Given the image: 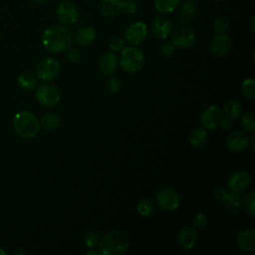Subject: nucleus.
I'll return each instance as SVG.
<instances>
[{"label":"nucleus","mask_w":255,"mask_h":255,"mask_svg":"<svg viewBox=\"0 0 255 255\" xmlns=\"http://www.w3.org/2000/svg\"><path fill=\"white\" fill-rule=\"evenodd\" d=\"M96 30L91 26H86L77 30L74 35V40L77 45L85 47L92 44L96 39Z\"/></svg>","instance_id":"obj_19"},{"label":"nucleus","mask_w":255,"mask_h":255,"mask_svg":"<svg viewBox=\"0 0 255 255\" xmlns=\"http://www.w3.org/2000/svg\"><path fill=\"white\" fill-rule=\"evenodd\" d=\"M59 72L60 64L58 60L52 57L42 59L36 67L37 78L44 82H52L58 77Z\"/></svg>","instance_id":"obj_6"},{"label":"nucleus","mask_w":255,"mask_h":255,"mask_svg":"<svg viewBox=\"0 0 255 255\" xmlns=\"http://www.w3.org/2000/svg\"><path fill=\"white\" fill-rule=\"evenodd\" d=\"M129 246L126 234L120 231H111L105 234L99 241V248L104 255H123Z\"/></svg>","instance_id":"obj_2"},{"label":"nucleus","mask_w":255,"mask_h":255,"mask_svg":"<svg viewBox=\"0 0 255 255\" xmlns=\"http://www.w3.org/2000/svg\"><path fill=\"white\" fill-rule=\"evenodd\" d=\"M151 31L157 39H166L172 32V23L166 16L158 15L151 23Z\"/></svg>","instance_id":"obj_15"},{"label":"nucleus","mask_w":255,"mask_h":255,"mask_svg":"<svg viewBox=\"0 0 255 255\" xmlns=\"http://www.w3.org/2000/svg\"><path fill=\"white\" fill-rule=\"evenodd\" d=\"M72 41V31L65 25L48 27L42 35L43 46L52 53H63L67 51L71 47Z\"/></svg>","instance_id":"obj_1"},{"label":"nucleus","mask_w":255,"mask_h":255,"mask_svg":"<svg viewBox=\"0 0 255 255\" xmlns=\"http://www.w3.org/2000/svg\"><path fill=\"white\" fill-rule=\"evenodd\" d=\"M38 4H45L48 0H35Z\"/></svg>","instance_id":"obj_44"},{"label":"nucleus","mask_w":255,"mask_h":255,"mask_svg":"<svg viewBox=\"0 0 255 255\" xmlns=\"http://www.w3.org/2000/svg\"><path fill=\"white\" fill-rule=\"evenodd\" d=\"M223 204L232 211L240 210L243 206V197L239 195V193L231 191L228 193V196L223 202Z\"/></svg>","instance_id":"obj_26"},{"label":"nucleus","mask_w":255,"mask_h":255,"mask_svg":"<svg viewBox=\"0 0 255 255\" xmlns=\"http://www.w3.org/2000/svg\"><path fill=\"white\" fill-rule=\"evenodd\" d=\"M56 16L59 22L65 26H72L76 24L79 18L77 6L71 1H62L56 10Z\"/></svg>","instance_id":"obj_7"},{"label":"nucleus","mask_w":255,"mask_h":255,"mask_svg":"<svg viewBox=\"0 0 255 255\" xmlns=\"http://www.w3.org/2000/svg\"><path fill=\"white\" fill-rule=\"evenodd\" d=\"M108 90L112 93H118L122 89V81L118 77H111L107 82Z\"/></svg>","instance_id":"obj_34"},{"label":"nucleus","mask_w":255,"mask_h":255,"mask_svg":"<svg viewBox=\"0 0 255 255\" xmlns=\"http://www.w3.org/2000/svg\"><path fill=\"white\" fill-rule=\"evenodd\" d=\"M144 54L143 52L131 45L125 47L121 51L120 65L124 71L129 74H134L140 71L144 65Z\"/></svg>","instance_id":"obj_4"},{"label":"nucleus","mask_w":255,"mask_h":255,"mask_svg":"<svg viewBox=\"0 0 255 255\" xmlns=\"http://www.w3.org/2000/svg\"><path fill=\"white\" fill-rule=\"evenodd\" d=\"M86 254H87V255H90V254H94V255H100V254H102V253H101V251H97V250L91 249V250H88V251L86 252Z\"/></svg>","instance_id":"obj_42"},{"label":"nucleus","mask_w":255,"mask_h":255,"mask_svg":"<svg viewBox=\"0 0 255 255\" xmlns=\"http://www.w3.org/2000/svg\"><path fill=\"white\" fill-rule=\"evenodd\" d=\"M16 132L24 138L34 137L40 129V122L37 117L27 111L18 112L13 120Z\"/></svg>","instance_id":"obj_3"},{"label":"nucleus","mask_w":255,"mask_h":255,"mask_svg":"<svg viewBox=\"0 0 255 255\" xmlns=\"http://www.w3.org/2000/svg\"><path fill=\"white\" fill-rule=\"evenodd\" d=\"M158 50L163 57H171L174 54V46L172 43L169 42L162 43Z\"/></svg>","instance_id":"obj_36"},{"label":"nucleus","mask_w":255,"mask_h":255,"mask_svg":"<svg viewBox=\"0 0 255 255\" xmlns=\"http://www.w3.org/2000/svg\"><path fill=\"white\" fill-rule=\"evenodd\" d=\"M137 10V4L134 0H124L122 11H124L127 14H134Z\"/></svg>","instance_id":"obj_35"},{"label":"nucleus","mask_w":255,"mask_h":255,"mask_svg":"<svg viewBox=\"0 0 255 255\" xmlns=\"http://www.w3.org/2000/svg\"><path fill=\"white\" fill-rule=\"evenodd\" d=\"M251 183L250 174L247 171L240 170L236 171L228 179V187L233 192H243L246 190Z\"/></svg>","instance_id":"obj_14"},{"label":"nucleus","mask_w":255,"mask_h":255,"mask_svg":"<svg viewBox=\"0 0 255 255\" xmlns=\"http://www.w3.org/2000/svg\"><path fill=\"white\" fill-rule=\"evenodd\" d=\"M197 10L196 3L193 0H185L180 4L178 10V20L181 23L189 22L195 15Z\"/></svg>","instance_id":"obj_21"},{"label":"nucleus","mask_w":255,"mask_h":255,"mask_svg":"<svg viewBox=\"0 0 255 255\" xmlns=\"http://www.w3.org/2000/svg\"><path fill=\"white\" fill-rule=\"evenodd\" d=\"M241 92L249 100L255 98V81L253 78H247L242 82Z\"/></svg>","instance_id":"obj_29"},{"label":"nucleus","mask_w":255,"mask_h":255,"mask_svg":"<svg viewBox=\"0 0 255 255\" xmlns=\"http://www.w3.org/2000/svg\"><path fill=\"white\" fill-rule=\"evenodd\" d=\"M240 124L242 128L248 132H254L255 123H254V114L252 112H246L242 115Z\"/></svg>","instance_id":"obj_30"},{"label":"nucleus","mask_w":255,"mask_h":255,"mask_svg":"<svg viewBox=\"0 0 255 255\" xmlns=\"http://www.w3.org/2000/svg\"><path fill=\"white\" fill-rule=\"evenodd\" d=\"M255 232L253 229H244L236 234V243L240 249L246 252H253Z\"/></svg>","instance_id":"obj_18"},{"label":"nucleus","mask_w":255,"mask_h":255,"mask_svg":"<svg viewBox=\"0 0 255 255\" xmlns=\"http://www.w3.org/2000/svg\"><path fill=\"white\" fill-rule=\"evenodd\" d=\"M147 36V26L143 22H134L130 24L125 32V40L128 43L136 46L142 43Z\"/></svg>","instance_id":"obj_10"},{"label":"nucleus","mask_w":255,"mask_h":255,"mask_svg":"<svg viewBox=\"0 0 255 255\" xmlns=\"http://www.w3.org/2000/svg\"><path fill=\"white\" fill-rule=\"evenodd\" d=\"M229 29V22L225 18H217L213 24L215 34H225Z\"/></svg>","instance_id":"obj_32"},{"label":"nucleus","mask_w":255,"mask_h":255,"mask_svg":"<svg viewBox=\"0 0 255 255\" xmlns=\"http://www.w3.org/2000/svg\"><path fill=\"white\" fill-rule=\"evenodd\" d=\"M119 58L113 52H108L102 56L99 62V69L102 75L112 76L118 69Z\"/></svg>","instance_id":"obj_16"},{"label":"nucleus","mask_w":255,"mask_h":255,"mask_svg":"<svg viewBox=\"0 0 255 255\" xmlns=\"http://www.w3.org/2000/svg\"><path fill=\"white\" fill-rule=\"evenodd\" d=\"M35 96L38 103L45 108H54L61 100L59 89L49 82L40 85L36 90Z\"/></svg>","instance_id":"obj_5"},{"label":"nucleus","mask_w":255,"mask_h":255,"mask_svg":"<svg viewBox=\"0 0 255 255\" xmlns=\"http://www.w3.org/2000/svg\"><path fill=\"white\" fill-rule=\"evenodd\" d=\"M5 254H6V252L0 248V255H5Z\"/></svg>","instance_id":"obj_45"},{"label":"nucleus","mask_w":255,"mask_h":255,"mask_svg":"<svg viewBox=\"0 0 255 255\" xmlns=\"http://www.w3.org/2000/svg\"><path fill=\"white\" fill-rule=\"evenodd\" d=\"M81 52L77 48H69L67 50V59L73 63H77L81 60Z\"/></svg>","instance_id":"obj_39"},{"label":"nucleus","mask_w":255,"mask_h":255,"mask_svg":"<svg viewBox=\"0 0 255 255\" xmlns=\"http://www.w3.org/2000/svg\"><path fill=\"white\" fill-rule=\"evenodd\" d=\"M192 223L195 228H203L207 224V217L203 212H199L193 217Z\"/></svg>","instance_id":"obj_37"},{"label":"nucleus","mask_w":255,"mask_h":255,"mask_svg":"<svg viewBox=\"0 0 255 255\" xmlns=\"http://www.w3.org/2000/svg\"><path fill=\"white\" fill-rule=\"evenodd\" d=\"M228 193H229V192H228L226 189H224V188H217V189L215 190V192H214V196H215V198H216L219 202L223 203V202L225 201V199L227 198Z\"/></svg>","instance_id":"obj_40"},{"label":"nucleus","mask_w":255,"mask_h":255,"mask_svg":"<svg viewBox=\"0 0 255 255\" xmlns=\"http://www.w3.org/2000/svg\"><path fill=\"white\" fill-rule=\"evenodd\" d=\"M254 201H255V192L254 191H251L249 194H247L245 199H243V205L245 207V210L251 217L255 216V202Z\"/></svg>","instance_id":"obj_31"},{"label":"nucleus","mask_w":255,"mask_h":255,"mask_svg":"<svg viewBox=\"0 0 255 255\" xmlns=\"http://www.w3.org/2000/svg\"><path fill=\"white\" fill-rule=\"evenodd\" d=\"M100 241V237L98 234L94 233V232H90L87 234L86 238H85V244L86 246H88L89 248H94L96 245L99 244Z\"/></svg>","instance_id":"obj_38"},{"label":"nucleus","mask_w":255,"mask_h":255,"mask_svg":"<svg viewBox=\"0 0 255 255\" xmlns=\"http://www.w3.org/2000/svg\"><path fill=\"white\" fill-rule=\"evenodd\" d=\"M196 36L194 31L189 27H179L173 33L171 37V43L174 47L179 49H188L195 42Z\"/></svg>","instance_id":"obj_9"},{"label":"nucleus","mask_w":255,"mask_h":255,"mask_svg":"<svg viewBox=\"0 0 255 255\" xmlns=\"http://www.w3.org/2000/svg\"><path fill=\"white\" fill-rule=\"evenodd\" d=\"M251 30L254 32V17L251 19Z\"/></svg>","instance_id":"obj_43"},{"label":"nucleus","mask_w":255,"mask_h":255,"mask_svg":"<svg viewBox=\"0 0 255 255\" xmlns=\"http://www.w3.org/2000/svg\"><path fill=\"white\" fill-rule=\"evenodd\" d=\"M136 210L140 216H149L154 210V203L149 198H143L138 201L136 205Z\"/></svg>","instance_id":"obj_28"},{"label":"nucleus","mask_w":255,"mask_h":255,"mask_svg":"<svg viewBox=\"0 0 255 255\" xmlns=\"http://www.w3.org/2000/svg\"><path fill=\"white\" fill-rule=\"evenodd\" d=\"M196 231L189 226L181 227L177 234L178 244L184 249H192L196 244Z\"/></svg>","instance_id":"obj_17"},{"label":"nucleus","mask_w":255,"mask_h":255,"mask_svg":"<svg viewBox=\"0 0 255 255\" xmlns=\"http://www.w3.org/2000/svg\"><path fill=\"white\" fill-rule=\"evenodd\" d=\"M250 144V138L246 132L242 130L233 131L226 140L227 148L233 152H241Z\"/></svg>","instance_id":"obj_13"},{"label":"nucleus","mask_w":255,"mask_h":255,"mask_svg":"<svg viewBox=\"0 0 255 255\" xmlns=\"http://www.w3.org/2000/svg\"><path fill=\"white\" fill-rule=\"evenodd\" d=\"M223 113L225 115V118L231 121H236L241 115L240 104L235 100H228L224 104Z\"/></svg>","instance_id":"obj_24"},{"label":"nucleus","mask_w":255,"mask_h":255,"mask_svg":"<svg viewBox=\"0 0 255 255\" xmlns=\"http://www.w3.org/2000/svg\"><path fill=\"white\" fill-rule=\"evenodd\" d=\"M124 0H103L100 5L101 14L107 18L113 17L122 11Z\"/></svg>","instance_id":"obj_20"},{"label":"nucleus","mask_w":255,"mask_h":255,"mask_svg":"<svg viewBox=\"0 0 255 255\" xmlns=\"http://www.w3.org/2000/svg\"><path fill=\"white\" fill-rule=\"evenodd\" d=\"M181 0H153V5L156 11L161 14H168L173 12Z\"/></svg>","instance_id":"obj_25"},{"label":"nucleus","mask_w":255,"mask_h":255,"mask_svg":"<svg viewBox=\"0 0 255 255\" xmlns=\"http://www.w3.org/2000/svg\"><path fill=\"white\" fill-rule=\"evenodd\" d=\"M223 118L222 110L214 105H211L204 109L201 114V124L207 129H214L219 126Z\"/></svg>","instance_id":"obj_11"},{"label":"nucleus","mask_w":255,"mask_h":255,"mask_svg":"<svg viewBox=\"0 0 255 255\" xmlns=\"http://www.w3.org/2000/svg\"><path fill=\"white\" fill-rule=\"evenodd\" d=\"M156 203L158 206L166 211L176 210L179 206L180 199L178 194L171 188H162L156 193Z\"/></svg>","instance_id":"obj_8"},{"label":"nucleus","mask_w":255,"mask_h":255,"mask_svg":"<svg viewBox=\"0 0 255 255\" xmlns=\"http://www.w3.org/2000/svg\"><path fill=\"white\" fill-rule=\"evenodd\" d=\"M61 124V118L53 113H49L46 114L42 117L41 121H40V125L48 130H52L57 128Z\"/></svg>","instance_id":"obj_27"},{"label":"nucleus","mask_w":255,"mask_h":255,"mask_svg":"<svg viewBox=\"0 0 255 255\" xmlns=\"http://www.w3.org/2000/svg\"><path fill=\"white\" fill-rule=\"evenodd\" d=\"M219 126L223 130H228L233 127V121H231L227 118H222Z\"/></svg>","instance_id":"obj_41"},{"label":"nucleus","mask_w":255,"mask_h":255,"mask_svg":"<svg viewBox=\"0 0 255 255\" xmlns=\"http://www.w3.org/2000/svg\"><path fill=\"white\" fill-rule=\"evenodd\" d=\"M88 1H95V0H88Z\"/></svg>","instance_id":"obj_46"},{"label":"nucleus","mask_w":255,"mask_h":255,"mask_svg":"<svg viewBox=\"0 0 255 255\" xmlns=\"http://www.w3.org/2000/svg\"><path fill=\"white\" fill-rule=\"evenodd\" d=\"M231 39L226 34H216L209 43L210 52L218 57L227 55L231 50Z\"/></svg>","instance_id":"obj_12"},{"label":"nucleus","mask_w":255,"mask_h":255,"mask_svg":"<svg viewBox=\"0 0 255 255\" xmlns=\"http://www.w3.org/2000/svg\"><path fill=\"white\" fill-rule=\"evenodd\" d=\"M125 47V39L121 37L115 36L109 41V48L114 52H121Z\"/></svg>","instance_id":"obj_33"},{"label":"nucleus","mask_w":255,"mask_h":255,"mask_svg":"<svg viewBox=\"0 0 255 255\" xmlns=\"http://www.w3.org/2000/svg\"><path fill=\"white\" fill-rule=\"evenodd\" d=\"M18 86L24 91H33L37 88L38 79L36 75L31 72H23L17 79Z\"/></svg>","instance_id":"obj_22"},{"label":"nucleus","mask_w":255,"mask_h":255,"mask_svg":"<svg viewBox=\"0 0 255 255\" xmlns=\"http://www.w3.org/2000/svg\"><path fill=\"white\" fill-rule=\"evenodd\" d=\"M208 140V133L203 128H195L189 134V142L195 147H201L206 144Z\"/></svg>","instance_id":"obj_23"}]
</instances>
